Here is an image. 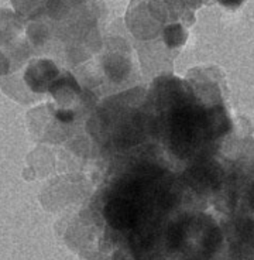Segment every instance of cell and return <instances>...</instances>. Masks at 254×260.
<instances>
[{
  "instance_id": "obj_1",
  "label": "cell",
  "mask_w": 254,
  "mask_h": 260,
  "mask_svg": "<svg viewBox=\"0 0 254 260\" xmlns=\"http://www.w3.org/2000/svg\"><path fill=\"white\" fill-rule=\"evenodd\" d=\"M217 2L226 7H237L243 3V0H217Z\"/></svg>"
}]
</instances>
